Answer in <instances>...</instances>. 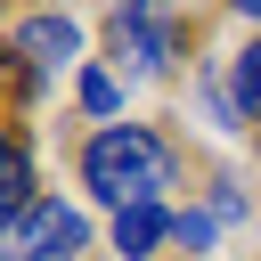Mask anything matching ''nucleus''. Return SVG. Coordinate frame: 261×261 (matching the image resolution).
Masks as SVG:
<instances>
[{
	"instance_id": "nucleus-1",
	"label": "nucleus",
	"mask_w": 261,
	"mask_h": 261,
	"mask_svg": "<svg viewBox=\"0 0 261 261\" xmlns=\"http://www.w3.org/2000/svg\"><path fill=\"white\" fill-rule=\"evenodd\" d=\"M73 179L106 204V212H130V204H163V188H179V147L155 130V122H106L73 147Z\"/></svg>"
},
{
	"instance_id": "nucleus-2",
	"label": "nucleus",
	"mask_w": 261,
	"mask_h": 261,
	"mask_svg": "<svg viewBox=\"0 0 261 261\" xmlns=\"http://www.w3.org/2000/svg\"><path fill=\"white\" fill-rule=\"evenodd\" d=\"M98 33H106V65H114L122 82H155V73L179 65V33H188V24H179L171 8H106Z\"/></svg>"
},
{
	"instance_id": "nucleus-3",
	"label": "nucleus",
	"mask_w": 261,
	"mask_h": 261,
	"mask_svg": "<svg viewBox=\"0 0 261 261\" xmlns=\"http://www.w3.org/2000/svg\"><path fill=\"white\" fill-rule=\"evenodd\" d=\"M82 33H90V24H82L73 8H16V16H8V57L33 65L41 82L65 73V65L82 73V65H90V57H82Z\"/></svg>"
},
{
	"instance_id": "nucleus-4",
	"label": "nucleus",
	"mask_w": 261,
	"mask_h": 261,
	"mask_svg": "<svg viewBox=\"0 0 261 261\" xmlns=\"http://www.w3.org/2000/svg\"><path fill=\"white\" fill-rule=\"evenodd\" d=\"M106 245H114L122 261H155V253L171 245V204H130V212H114V220H106Z\"/></svg>"
},
{
	"instance_id": "nucleus-5",
	"label": "nucleus",
	"mask_w": 261,
	"mask_h": 261,
	"mask_svg": "<svg viewBox=\"0 0 261 261\" xmlns=\"http://www.w3.org/2000/svg\"><path fill=\"white\" fill-rule=\"evenodd\" d=\"M33 204H41V188H33V139H24V122H8V155H0V228L24 220Z\"/></svg>"
},
{
	"instance_id": "nucleus-6",
	"label": "nucleus",
	"mask_w": 261,
	"mask_h": 261,
	"mask_svg": "<svg viewBox=\"0 0 261 261\" xmlns=\"http://www.w3.org/2000/svg\"><path fill=\"white\" fill-rule=\"evenodd\" d=\"M122 98H130V82H122L106 57H90V65L73 73V106H82L98 130H106V122H130V114H122Z\"/></svg>"
},
{
	"instance_id": "nucleus-7",
	"label": "nucleus",
	"mask_w": 261,
	"mask_h": 261,
	"mask_svg": "<svg viewBox=\"0 0 261 261\" xmlns=\"http://www.w3.org/2000/svg\"><path fill=\"white\" fill-rule=\"evenodd\" d=\"M220 65H228V98H237V114H245V130H261V33H253L245 49H228Z\"/></svg>"
},
{
	"instance_id": "nucleus-8",
	"label": "nucleus",
	"mask_w": 261,
	"mask_h": 261,
	"mask_svg": "<svg viewBox=\"0 0 261 261\" xmlns=\"http://www.w3.org/2000/svg\"><path fill=\"white\" fill-rule=\"evenodd\" d=\"M212 237H220L212 204H179V212H171V245H179L188 261H204V253H212Z\"/></svg>"
},
{
	"instance_id": "nucleus-9",
	"label": "nucleus",
	"mask_w": 261,
	"mask_h": 261,
	"mask_svg": "<svg viewBox=\"0 0 261 261\" xmlns=\"http://www.w3.org/2000/svg\"><path fill=\"white\" fill-rule=\"evenodd\" d=\"M212 220H220V228H245V220H253V188H245L237 171L212 179Z\"/></svg>"
},
{
	"instance_id": "nucleus-10",
	"label": "nucleus",
	"mask_w": 261,
	"mask_h": 261,
	"mask_svg": "<svg viewBox=\"0 0 261 261\" xmlns=\"http://www.w3.org/2000/svg\"><path fill=\"white\" fill-rule=\"evenodd\" d=\"M237 24H253V33H261V0H253V8H237Z\"/></svg>"
},
{
	"instance_id": "nucleus-11",
	"label": "nucleus",
	"mask_w": 261,
	"mask_h": 261,
	"mask_svg": "<svg viewBox=\"0 0 261 261\" xmlns=\"http://www.w3.org/2000/svg\"><path fill=\"white\" fill-rule=\"evenodd\" d=\"M253 155H261V130H253Z\"/></svg>"
}]
</instances>
